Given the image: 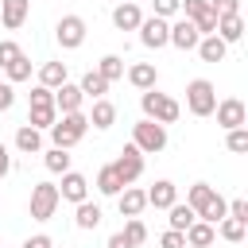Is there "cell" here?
I'll use <instances>...</instances> for the list:
<instances>
[{"label": "cell", "instance_id": "ee69618b", "mask_svg": "<svg viewBox=\"0 0 248 248\" xmlns=\"http://www.w3.org/2000/svg\"><path fill=\"white\" fill-rule=\"evenodd\" d=\"M23 248H54V240H50L46 232H39V236H27V240H23Z\"/></svg>", "mask_w": 248, "mask_h": 248}, {"label": "cell", "instance_id": "d590c367", "mask_svg": "<svg viewBox=\"0 0 248 248\" xmlns=\"http://www.w3.org/2000/svg\"><path fill=\"white\" fill-rule=\"evenodd\" d=\"M120 232H124V236H128V240H132V244H136V248H140V244H143V240H147V225H143V221H140V217H128V225H124V229H120Z\"/></svg>", "mask_w": 248, "mask_h": 248}, {"label": "cell", "instance_id": "f546056e", "mask_svg": "<svg viewBox=\"0 0 248 248\" xmlns=\"http://www.w3.org/2000/svg\"><path fill=\"white\" fill-rule=\"evenodd\" d=\"M97 74H101L108 85L120 81V78H124V58H120V54H105V58L97 62Z\"/></svg>", "mask_w": 248, "mask_h": 248}, {"label": "cell", "instance_id": "8992f818", "mask_svg": "<svg viewBox=\"0 0 248 248\" xmlns=\"http://www.w3.org/2000/svg\"><path fill=\"white\" fill-rule=\"evenodd\" d=\"M58 202L62 198H58V186L54 182H35L31 186V205H27L31 209V221H50L54 209H58Z\"/></svg>", "mask_w": 248, "mask_h": 248}, {"label": "cell", "instance_id": "52a82bcc", "mask_svg": "<svg viewBox=\"0 0 248 248\" xmlns=\"http://www.w3.org/2000/svg\"><path fill=\"white\" fill-rule=\"evenodd\" d=\"M178 12H182L202 35H213V31H217V12L209 8V0H182Z\"/></svg>", "mask_w": 248, "mask_h": 248}, {"label": "cell", "instance_id": "7dc6e473", "mask_svg": "<svg viewBox=\"0 0 248 248\" xmlns=\"http://www.w3.org/2000/svg\"><path fill=\"white\" fill-rule=\"evenodd\" d=\"M186 248H190V244H186Z\"/></svg>", "mask_w": 248, "mask_h": 248}, {"label": "cell", "instance_id": "cb8c5ba5", "mask_svg": "<svg viewBox=\"0 0 248 248\" xmlns=\"http://www.w3.org/2000/svg\"><path fill=\"white\" fill-rule=\"evenodd\" d=\"M89 124H93L97 132L112 128V124H116V105L105 101V97H97V101H93V112H89Z\"/></svg>", "mask_w": 248, "mask_h": 248}, {"label": "cell", "instance_id": "4316f807", "mask_svg": "<svg viewBox=\"0 0 248 248\" xmlns=\"http://www.w3.org/2000/svg\"><path fill=\"white\" fill-rule=\"evenodd\" d=\"M54 120H58V108H54V105H27V124H31V128L46 132Z\"/></svg>", "mask_w": 248, "mask_h": 248}, {"label": "cell", "instance_id": "4dcf8cb0", "mask_svg": "<svg viewBox=\"0 0 248 248\" xmlns=\"http://www.w3.org/2000/svg\"><path fill=\"white\" fill-rule=\"evenodd\" d=\"M78 89H81V97H93V101H97V97H105V93H108V81H105L97 70H89V74L78 81Z\"/></svg>", "mask_w": 248, "mask_h": 248}, {"label": "cell", "instance_id": "b9f144b4", "mask_svg": "<svg viewBox=\"0 0 248 248\" xmlns=\"http://www.w3.org/2000/svg\"><path fill=\"white\" fill-rule=\"evenodd\" d=\"M209 8H213L217 16H236V12H240V0H209Z\"/></svg>", "mask_w": 248, "mask_h": 248}, {"label": "cell", "instance_id": "30bf717a", "mask_svg": "<svg viewBox=\"0 0 248 248\" xmlns=\"http://www.w3.org/2000/svg\"><path fill=\"white\" fill-rule=\"evenodd\" d=\"M112 170L124 178V186H132V182L143 174V151H140L136 143H128V147H124V151L112 159Z\"/></svg>", "mask_w": 248, "mask_h": 248}, {"label": "cell", "instance_id": "ffe728a7", "mask_svg": "<svg viewBox=\"0 0 248 248\" xmlns=\"http://www.w3.org/2000/svg\"><path fill=\"white\" fill-rule=\"evenodd\" d=\"M178 202V186L170 182V178H159L151 190H147V205H155V209H167V205H174Z\"/></svg>", "mask_w": 248, "mask_h": 248}, {"label": "cell", "instance_id": "5bb4252c", "mask_svg": "<svg viewBox=\"0 0 248 248\" xmlns=\"http://www.w3.org/2000/svg\"><path fill=\"white\" fill-rule=\"evenodd\" d=\"M31 16V0H0V23L8 31H19Z\"/></svg>", "mask_w": 248, "mask_h": 248}, {"label": "cell", "instance_id": "e0dca14e", "mask_svg": "<svg viewBox=\"0 0 248 248\" xmlns=\"http://www.w3.org/2000/svg\"><path fill=\"white\" fill-rule=\"evenodd\" d=\"M182 236H186V244H190V248H209V244L217 240V229H213L209 221H198V217H194V221L186 225V232H182Z\"/></svg>", "mask_w": 248, "mask_h": 248}, {"label": "cell", "instance_id": "484cf974", "mask_svg": "<svg viewBox=\"0 0 248 248\" xmlns=\"http://www.w3.org/2000/svg\"><path fill=\"white\" fill-rule=\"evenodd\" d=\"M124 190V178L112 170V163H105L101 170H97V194H105V198H116Z\"/></svg>", "mask_w": 248, "mask_h": 248}, {"label": "cell", "instance_id": "e575fe53", "mask_svg": "<svg viewBox=\"0 0 248 248\" xmlns=\"http://www.w3.org/2000/svg\"><path fill=\"white\" fill-rule=\"evenodd\" d=\"M225 147H229L232 155H244V151H248V128H229Z\"/></svg>", "mask_w": 248, "mask_h": 248}, {"label": "cell", "instance_id": "4fadbf2b", "mask_svg": "<svg viewBox=\"0 0 248 248\" xmlns=\"http://www.w3.org/2000/svg\"><path fill=\"white\" fill-rule=\"evenodd\" d=\"M58 198H62V202H74V205L85 202V198H89V178L78 174V170H66V174H62V186H58Z\"/></svg>", "mask_w": 248, "mask_h": 248}, {"label": "cell", "instance_id": "d6a6232c", "mask_svg": "<svg viewBox=\"0 0 248 248\" xmlns=\"http://www.w3.org/2000/svg\"><path fill=\"white\" fill-rule=\"evenodd\" d=\"M167 221H170V229H178V232H186V225L194 221V209L186 205V202H174V205H167Z\"/></svg>", "mask_w": 248, "mask_h": 248}, {"label": "cell", "instance_id": "60d3db41", "mask_svg": "<svg viewBox=\"0 0 248 248\" xmlns=\"http://www.w3.org/2000/svg\"><path fill=\"white\" fill-rule=\"evenodd\" d=\"M23 50H19V43H12V39H0V66H8L12 58H19Z\"/></svg>", "mask_w": 248, "mask_h": 248}, {"label": "cell", "instance_id": "8fae6325", "mask_svg": "<svg viewBox=\"0 0 248 248\" xmlns=\"http://www.w3.org/2000/svg\"><path fill=\"white\" fill-rule=\"evenodd\" d=\"M217 124L229 132V128H244V120H248V108H244V101L240 97H225V101H217Z\"/></svg>", "mask_w": 248, "mask_h": 248}, {"label": "cell", "instance_id": "3957f363", "mask_svg": "<svg viewBox=\"0 0 248 248\" xmlns=\"http://www.w3.org/2000/svg\"><path fill=\"white\" fill-rule=\"evenodd\" d=\"M140 108H143L147 120H159V124H174V120L182 116V105H178L170 93H159V89H143Z\"/></svg>", "mask_w": 248, "mask_h": 248}, {"label": "cell", "instance_id": "f6af8a7d", "mask_svg": "<svg viewBox=\"0 0 248 248\" xmlns=\"http://www.w3.org/2000/svg\"><path fill=\"white\" fill-rule=\"evenodd\" d=\"M105 248H136V244H132V240H128V236H124V232H112V236H108V244H105Z\"/></svg>", "mask_w": 248, "mask_h": 248}, {"label": "cell", "instance_id": "d6986e66", "mask_svg": "<svg viewBox=\"0 0 248 248\" xmlns=\"http://www.w3.org/2000/svg\"><path fill=\"white\" fill-rule=\"evenodd\" d=\"M81 101H85V97H81V89H78L74 81H62V85L54 89V108H58V112H78Z\"/></svg>", "mask_w": 248, "mask_h": 248}, {"label": "cell", "instance_id": "44dd1931", "mask_svg": "<svg viewBox=\"0 0 248 248\" xmlns=\"http://www.w3.org/2000/svg\"><path fill=\"white\" fill-rule=\"evenodd\" d=\"M101 217H105V213H101V205H97V202H89V198L74 205V225H78V229H85V232H89V229H97V225H101Z\"/></svg>", "mask_w": 248, "mask_h": 248}, {"label": "cell", "instance_id": "277c9868", "mask_svg": "<svg viewBox=\"0 0 248 248\" xmlns=\"http://www.w3.org/2000/svg\"><path fill=\"white\" fill-rule=\"evenodd\" d=\"M132 143H136L143 155H159V151L167 147V124L143 116L140 124H132Z\"/></svg>", "mask_w": 248, "mask_h": 248}, {"label": "cell", "instance_id": "d4e9b609", "mask_svg": "<svg viewBox=\"0 0 248 248\" xmlns=\"http://www.w3.org/2000/svg\"><path fill=\"white\" fill-rule=\"evenodd\" d=\"M39 147H43V132H39V128H31V124H19V128H16V151L35 155Z\"/></svg>", "mask_w": 248, "mask_h": 248}, {"label": "cell", "instance_id": "7bdbcfd3", "mask_svg": "<svg viewBox=\"0 0 248 248\" xmlns=\"http://www.w3.org/2000/svg\"><path fill=\"white\" fill-rule=\"evenodd\" d=\"M16 105V89H12V81H0V112H8Z\"/></svg>", "mask_w": 248, "mask_h": 248}, {"label": "cell", "instance_id": "7c38bea8", "mask_svg": "<svg viewBox=\"0 0 248 248\" xmlns=\"http://www.w3.org/2000/svg\"><path fill=\"white\" fill-rule=\"evenodd\" d=\"M198 39H202V31L182 16V19H174L170 23V39H167V46H178V50H194L198 46Z\"/></svg>", "mask_w": 248, "mask_h": 248}, {"label": "cell", "instance_id": "1f68e13d", "mask_svg": "<svg viewBox=\"0 0 248 248\" xmlns=\"http://www.w3.org/2000/svg\"><path fill=\"white\" fill-rule=\"evenodd\" d=\"M43 167H46L50 174H66V170H70V151H66V147H50V151L43 155Z\"/></svg>", "mask_w": 248, "mask_h": 248}, {"label": "cell", "instance_id": "ba28073f", "mask_svg": "<svg viewBox=\"0 0 248 248\" xmlns=\"http://www.w3.org/2000/svg\"><path fill=\"white\" fill-rule=\"evenodd\" d=\"M54 39H58L62 50H78V46L85 43V19H81V16H62V19L54 23Z\"/></svg>", "mask_w": 248, "mask_h": 248}, {"label": "cell", "instance_id": "ac0fdd59", "mask_svg": "<svg viewBox=\"0 0 248 248\" xmlns=\"http://www.w3.org/2000/svg\"><path fill=\"white\" fill-rule=\"evenodd\" d=\"M128 81L143 93V89H155V81H159V70H155V62H132L128 66Z\"/></svg>", "mask_w": 248, "mask_h": 248}, {"label": "cell", "instance_id": "603a6c76", "mask_svg": "<svg viewBox=\"0 0 248 248\" xmlns=\"http://www.w3.org/2000/svg\"><path fill=\"white\" fill-rule=\"evenodd\" d=\"M194 50H198L205 62H225V54H229V43H225V39H217V35H202Z\"/></svg>", "mask_w": 248, "mask_h": 248}, {"label": "cell", "instance_id": "9a60e30c", "mask_svg": "<svg viewBox=\"0 0 248 248\" xmlns=\"http://www.w3.org/2000/svg\"><path fill=\"white\" fill-rule=\"evenodd\" d=\"M116 205H120V217H140V213L147 209V190L124 186V190L116 194Z\"/></svg>", "mask_w": 248, "mask_h": 248}, {"label": "cell", "instance_id": "836d02e7", "mask_svg": "<svg viewBox=\"0 0 248 248\" xmlns=\"http://www.w3.org/2000/svg\"><path fill=\"white\" fill-rule=\"evenodd\" d=\"M4 74H8V81H12V85H16V81H27V78H31V58H27V54L12 58V62L4 66Z\"/></svg>", "mask_w": 248, "mask_h": 248}, {"label": "cell", "instance_id": "ab89813d", "mask_svg": "<svg viewBox=\"0 0 248 248\" xmlns=\"http://www.w3.org/2000/svg\"><path fill=\"white\" fill-rule=\"evenodd\" d=\"M159 248H186V236H182L178 229H167V232L159 236Z\"/></svg>", "mask_w": 248, "mask_h": 248}, {"label": "cell", "instance_id": "2e32d148", "mask_svg": "<svg viewBox=\"0 0 248 248\" xmlns=\"http://www.w3.org/2000/svg\"><path fill=\"white\" fill-rule=\"evenodd\" d=\"M140 19H143V12L136 8V0H120V4L112 8V27H116V31H136Z\"/></svg>", "mask_w": 248, "mask_h": 248}, {"label": "cell", "instance_id": "f1b7e54d", "mask_svg": "<svg viewBox=\"0 0 248 248\" xmlns=\"http://www.w3.org/2000/svg\"><path fill=\"white\" fill-rule=\"evenodd\" d=\"M62 81H66V62H43V66H39V85L58 89Z\"/></svg>", "mask_w": 248, "mask_h": 248}, {"label": "cell", "instance_id": "83f0119b", "mask_svg": "<svg viewBox=\"0 0 248 248\" xmlns=\"http://www.w3.org/2000/svg\"><path fill=\"white\" fill-rule=\"evenodd\" d=\"M213 229H217V236H221V240H229V244H240V240H244V232H248V225H244V221H236V217H221Z\"/></svg>", "mask_w": 248, "mask_h": 248}, {"label": "cell", "instance_id": "5b68a950", "mask_svg": "<svg viewBox=\"0 0 248 248\" xmlns=\"http://www.w3.org/2000/svg\"><path fill=\"white\" fill-rule=\"evenodd\" d=\"M186 108H190L194 116H213V108H217V89H213V81L194 78V81L186 85Z\"/></svg>", "mask_w": 248, "mask_h": 248}, {"label": "cell", "instance_id": "7a4b0ae2", "mask_svg": "<svg viewBox=\"0 0 248 248\" xmlns=\"http://www.w3.org/2000/svg\"><path fill=\"white\" fill-rule=\"evenodd\" d=\"M46 132H50L54 147H66V151H70L74 143H81V140H85V132H89V116H85L81 108H78V112H62Z\"/></svg>", "mask_w": 248, "mask_h": 248}, {"label": "cell", "instance_id": "8d00e7d4", "mask_svg": "<svg viewBox=\"0 0 248 248\" xmlns=\"http://www.w3.org/2000/svg\"><path fill=\"white\" fill-rule=\"evenodd\" d=\"M178 4H182V0H151V8H155V16H159V19L178 16Z\"/></svg>", "mask_w": 248, "mask_h": 248}, {"label": "cell", "instance_id": "bcb514c9", "mask_svg": "<svg viewBox=\"0 0 248 248\" xmlns=\"http://www.w3.org/2000/svg\"><path fill=\"white\" fill-rule=\"evenodd\" d=\"M8 170H12V155H8V147L0 143V178H4Z\"/></svg>", "mask_w": 248, "mask_h": 248}, {"label": "cell", "instance_id": "74e56055", "mask_svg": "<svg viewBox=\"0 0 248 248\" xmlns=\"http://www.w3.org/2000/svg\"><path fill=\"white\" fill-rule=\"evenodd\" d=\"M27 101H31V105H54V89H46V85H35V89L27 93Z\"/></svg>", "mask_w": 248, "mask_h": 248}, {"label": "cell", "instance_id": "7402d4cb", "mask_svg": "<svg viewBox=\"0 0 248 248\" xmlns=\"http://www.w3.org/2000/svg\"><path fill=\"white\" fill-rule=\"evenodd\" d=\"M217 39H225V43H240L244 39V19H240V12L236 16H217V31H213Z\"/></svg>", "mask_w": 248, "mask_h": 248}, {"label": "cell", "instance_id": "9c48e42d", "mask_svg": "<svg viewBox=\"0 0 248 248\" xmlns=\"http://www.w3.org/2000/svg\"><path fill=\"white\" fill-rule=\"evenodd\" d=\"M136 31H140V43H143L147 50H159V46H167V39H170V19H159V16H143Z\"/></svg>", "mask_w": 248, "mask_h": 248}, {"label": "cell", "instance_id": "6da1fadb", "mask_svg": "<svg viewBox=\"0 0 248 248\" xmlns=\"http://www.w3.org/2000/svg\"><path fill=\"white\" fill-rule=\"evenodd\" d=\"M186 205L194 209V217H198V221L217 225V221L225 217V205H229V202H225V198H221L209 182H194V186L186 190Z\"/></svg>", "mask_w": 248, "mask_h": 248}, {"label": "cell", "instance_id": "f35d334b", "mask_svg": "<svg viewBox=\"0 0 248 248\" xmlns=\"http://www.w3.org/2000/svg\"><path fill=\"white\" fill-rule=\"evenodd\" d=\"M225 217H236V221H244V225H248V202H244V198L229 202V205H225Z\"/></svg>", "mask_w": 248, "mask_h": 248}]
</instances>
